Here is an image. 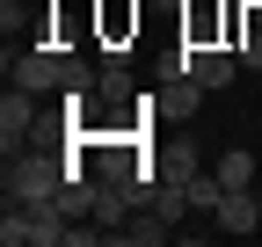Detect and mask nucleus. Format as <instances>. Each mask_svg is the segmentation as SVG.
I'll use <instances>...</instances> for the list:
<instances>
[{
  "instance_id": "1",
  "label": "nucleus",
  "mask_w": 262,
  "mask_h": 247,
  "mask_svg": "<svg viewBox=\"0 0 262 247\" xmlns=\"http://www.w3.org/2000/svg\"><path fill=\"white\" fill-rule=\"evenodd\" d=\"M73 175H88V167L58 160V153H44V145H22V153H8V167H0V189H8V204H51Z\"/></svg>"
},
{
  "instance_id": "2",
  "label": "nucleus",
  "mask_w": 262,
  "mask_h": 247,
  "mask_svg": "<svg viewBox=\"0 0 262 247\" xmlns=\"http://www.w3.org/2000/svg\"><path fill=\"white\" fill-rule=\"evenodd\" d=\"M44 138H58V124L44 116V95L8 80V95H0V153H22V145H44Z\"/></svg>"
},
{
  "instance_id": "3",
  "label": "nucleus",
  "mask_w": 262,
  "mask_h": 247,
  "mask_svg": "<svg viewBox=\"0 0 262 247\" xmlns=\"http://www.w3.org/2000/svg\"><path fill=\"white\" fill-rule=\"evenodd\" d=\"M8 80L15 87H37V95H66V87H73V51H58V44H15L8 51Z\"/></svg>"
},
{
  "instance_id": "4",
  "label": "nucleus",
  "mask_w": 262,
  "mask_h": 247,
  "mask_svg": "<svg viewBox=\"0 0 262 247\" xmlns=\"http://www.w3.org/2000/svg\"><path fill=\"white\" fill-rule=\"evenodd\" d=\"M0 240L8 247H66V218H58V204H8Z\"/></svg>"
},
{
  "instance_id": "5",
  "label": "nucleus",
  "mask_w": 262,
  "mask_h": 247,
  "mask_svg": "<svg viewBox=\"0 0 262 247\" xmlns=\"http://www.w3.org/2000/svg\"><path fill=\"white\" fill-rule=\"evenodd\" d=\"M211 226H219V233H241V240L262 233V204H255V189H226L219 211H211Z\"/></svg>"
},
{
  "instance_id": "6",
  "label": "nucleus",
  "mask_w": 262,
  "mask_h": 247,
  "mask_svg": "<svg viewBox=\"0 0 262 247\" xmlns=\"http://www.w3.org/2000/svg\"><path fill=\"white\" fill-rule=\"evenodd\" d=\"M196 167H204V153H196V138H182V145H160V153H153V175H168V182H189Z\"/></svg>"
},
{
  "instance_id": "7",
  "label": "nucleus",
  "mask_w": 262,
  "mask_h": 247,
  "mask_svg": "<svg viewBox=\"0 0 262 247\" xmlns=\"http://www.w3.org/2000/svg\"><path fill=\"white\" fill-rule=\"evenodd\" d=\"M211 175L226 182V189H255V153H248V145H233V153H219V160H211Z\"/></svg>"
},
{
  "instance_id": "8",
  "label": "nucleus",
  "mask_w": 262,
  "mask_h": 247,
  "mask_svg": "<svg viewBox=\"0 0 262 247\" xmlns=\"http://www.w3.org/2000/svg\"><path fill=\"white\" fill-rule=\"evenodd\" d=\"M131 102V73L124 66H102V87H95V109H124Z\"/></svg>"
},
{
  "instance_id": "9",
  "label": "nucleus",
  "mask_w": 262,
  "mask_h": 247,
  "mask_svg": "<svg viewBox=\"0 0 262 247\" xmlns=\"http://www.w3.org/2000/svg\"><path fill=\"white\" fill-rule=\"evenodd\" d=\"M182 189H189V211H219V196H226V182H219V175H204V167H196V175L182 182Z\"/></svg>"
}]
</instances>
